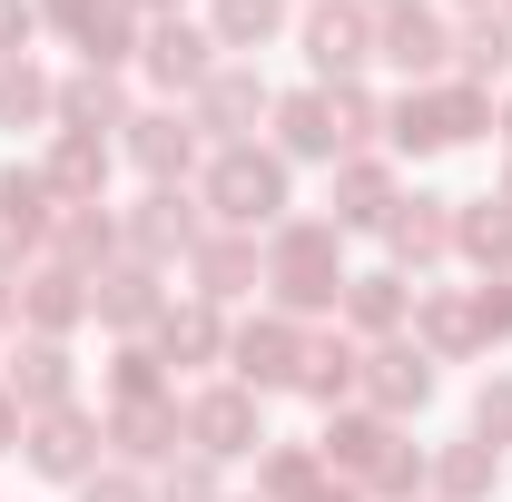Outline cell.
<instances>
[{
  "mask_svg": "<svg viewBox=\"0 0 512 502\" xmlns=\"http://www.w3.org/2000/svg\"><path fill=\"white\" fill-rule=\"evenodd\" d=\"M266 296H276V315H335L345 306V237L325 217L266 227Z\"/></svg>",
  "mask_w": 512,
  "mask_h": 502,
  "instance_id": "6da1fadb",
  "label": "cell"
},
{
  "mask_svg": "<svg viewBox=\"0 0 512 502\" xmlns=\"http://www.w3.org/2000/svg\"><path fill=\"white\" fill-rule=\"evenodd\" d=\"M316 453H325V473L355 483L365 502H414V493H424V453L394 434L384 414H335Z\"/></svg>",
  "mask_w": 512,
  "mask_h": 502,
  "instance_id": "7a4b0ae2",
  "label": "cell"
},
{
  "mask_svg": "<svg viewBox=\"0 0 512 502\" xmlns=\"http://www.w3.org/2000/svg\"><path fill=\"white\" fill-rule=\"evenodd\" d=\"M483 128H493V89H473V79H434V89L384 99V138L404 158H444V148L483 138Z\"/></svg>",
  "mask_w": 512,
  "mask_h": 502,
  "instance_id": "3957f363",
  "label": "cell"
},
{
  "mask_svg": "<svg viewBox=\"0 0 512 502\" xmlns=\"http://www.w3.org/2000/svg\"><path fill=\"white\" fill-rule=\"evenodd\" d=\"M286 207H296V188H286V158H276V148H217V158H207V217H217V227H286Z\"/></svg>",
  "mask_w": 512,
  "mask_h": 502,
  "instance_id": "277c9868",
  "label": "cell"
},
{
  "mask_svg": "<svg viewBox=\"0 0 512 502\" xmlns=\"http://www.w3.org/2000/svg\"><path fill=\"white\" fill-rule=\"evenodd\" d=\"M197 237H207V207H197L188 188H148L119 217V256H138V266H188Z\"/></svg>",
  "mask_w": 512,
  "mask_h": 502,
  "instance_id": "5b68a950",
  "label": "cell"
},
{
  "mask_svg": "<svg viewBox=\"0 0 512 502\" xmlns=\"http://www.w3.org/2000/svg\"><path fill=\"white\" fill-rule=\"evenodd\" d=\"M296 365H306V325H296V315H247V325H227V384L276 394V384H296Z\"/></svg>",
  "mask_w": 512,
  "mask_h": 502,
  "instance_id": "8992f818",
  "label": "cell"
},
{
  "mask_svg": "<svg viewBox=\"0 0 512 502\" xmlns=\"http://www.w3.org/2000/svg\"><path fill=\"white\" fill-rule=\"evenodd\" d=\"M355 394H365V414L404 424V414H424V404H434V355H424L414 335H384V345H365V375H355Z\"/></svg>",
  "mask_w": 512,
  "mask_h": 502,
  "instance_id": "52a82bcc",
  "label": "cell"
},
{
  "mask_svg": "<svg viewBox=\"0 0 512 502\" xmlns=\"http://www.w3.org/2000/svg\"><path fill=\"white\" fill-rule=\"evenodd\" d=\"M40 30H60L89 69H128L138 60V10H128V0H40Z\"/></svg>",
  "mask_w": 512,
  "mask_h": 502,
  "instance_id": "ba28073f",
  "label": "cell"
},
{
  "mask_svg": "<svg viewBox=\"0 0 512 502\" xmlns=\"http://www.w3.org/2000/svg\"><path fill=\"white\" fill-rule=\"evenodd\" d=\"M99 443H109V424H99L89 404H50V414H30L20 453H30V473H50V483H89V473H99Z\"/></svg>",
  "mask_w": 512,
  "mask_h": 502,
  "instance_id": "9c48e42d",
  "label": "cell"
},
{
  "mask_svg": "<svg viewBox=\"0 0 512 502\" xmlns=\"http://www.w3.org/2000/svg\"><path fill=\"white\" fill-rule=\"evenodd\" d=\"M188 453H207V463L266 453V404H256L247 384H207V394H188Z\"/></svg>",
  "mask_w": 512,
  "mask_h": 502,
  "instance_id": "30bf717a",
  "label": "cell"
},
{
  "mask_svg": "<svg viewBox=\"0 0 512 502\" xmlns=\"http://www.w3.org/2000/svg\"><path fill=\"white\" fill-rule=\"evenodd\" d=\"M276 109V89L256 79L247 60H217L207 69V89L188 99V119H197V138H217V148H247V128Z\"/></svg>",
  "mask_w": 512,
  "mask_h": 502,
  "instance_id": "8fae6325",
  "label": "cell"
},
{
  "mask_svg": "<svg viewBox=\"0 0 512 502\" xmlns=\"http://www.w3.org/2000/svg\"><path fill=\"white\" fill-rule=\"evenodd\" d=\"M375 10L384 0H316V10H306V60H316L325 89L375 60Z\"/></svg>",
  "mask_w": 512,
  "mask_h": 502,
  "instance_id": "7c38bea8",
  "label": "cell"
},
{
  "mask_svg": "<svg viewBox=\"0 0 512 502\" xmlns=\"http://www.w3.org/2000/svg\"><path fill=\"white\" fill-rule=\"evenodd\" d=\"M375 60L414 69V79H444V60H453V20L434 10V0H384V10H375Z\"/></svg>",
  "mask_w": 512,
  "mask_h": 502,
  "instance_id": "4fadbf2b",
  "label": "cell"
},
{
  "mask_svg": "<svg viewBox=\"0 0 512 502\" xmlns=\"http://www.w3.org/2000/svg\"><path fill=\"white\" fill-rule=\"evenodd\" d=\"M119 148L148 168V188H188V168H197V119H188V109H138V119L119 128Z\"/></svg>",
  "mask_w": 512,
  "mask_h": 502,
  "instance_id": "5bb4252c",
  "label": "cell"
},
{
  "mask_svg": "<svg viewBox=\"0 0 512 502\" xmlns=\"http://www.w3.org/2000/svg\"><path fill=\"white\" fill-rule=\"evenodd\" d=\"M384 256H394V276H424V266H444L453 256V197H394V217H384Z\"/></svg>",
  "mask_w": 512,
  "mask_h": 502,
  "instance_id": "9a60e30c",
  "label": "cell"
},
{
  "mask_svg": "<svg viewBox=\"0 0 512 502\" xmlns=\"http://www.w3.org/2000/svg\"><path fill=\"white\" fill-rule=\"evenodd\" d=\"M138 69H148L168 99H178V89L197 99V89H207V69H217V40H207L197 20H148V30H138Z\"/></svg>",
  "mask_w": 512,
  "mask_h": 502,
  "instance_id": "2e32d148",
  "label": "cell"
},
{
  "mask_svg": "<svg viewBox=\"0 0 512 502\" xmlns=\"http://www.w3.org/2000/svg\"><path fill=\"white\" fill-rule=\"evenodd\" d=\"M109 443H119L128 463H178L188 404H178V394H128V404H109Z\"/></svg>",
  "mask_w": 512,
  "mask_h": 502,
  "instance_id": "e0dca14e",
  "label": "cell"
},
{
  "mask_svg": "<svg viewBox=\"0 0 512 502\" xmlns=\"http://www.w3.org/2000/svg\"><path fill=\"white\" fill-rule=\"evenodd\" d=\"M394 158H375V148H355V158H335V197H325V227L345 237V227H384L394 217Z\"/></svg>",
  "mask_w": 512,
  "mask_h": 502,
  "instance_id": "ac0fdd59",
  "label": "cell"
},
{
  "mask_svg": "<svg viewBox=\"0 0 512 502\" xmlns=\"http://www.w3.org/2000/svg\"><path fill=\"white\" fill-rule=\"evenodd\" d=\"M188 276H197V296H207V306H237L247 286H266V247H256L247 227H207L197 256H188Z\"/></svg>",
  "mask_w": 512,
  "mask_h": 502,
  "instance_id": "d6986e66",
  "label": "cell"
},
{
  "mask_svg": "<svg viewBox=\"0 0 512 502\" xmlns=\"http://www.w3.org/2000/svg\"><path fill=\"white\" fill-rule=\"evenodd\" d=\"M89 315H99V325H119V335H158V315H168L158 266H138V256L99 266V276H89Z\"/></svg>",
  "mask_w": 512,
  "mask_h": 502,
  "instance_id": "ffe728a7",
  "label": "cell"
},
{
  "mask_svg": "<svg viewBox=\"0 0 512 502\" xmlns=\"http://www.w3.org/2000/svg\"><path fill=\"white\" fill-rule=\"evenodd\" d=\"M40 188H50V207H109V138H79V128H60L50 138V158H40Z\"/></svg>",
  "mask_w": 512,
  "mask_h": 502,
  "instance_id": "44dd1931",
  "label": "cell"
},
{
  "mask_svg": "<svg viewBox=\"0 0 512 502\" xmlns=\"http://www.w3.org/2000/svg\"><path fill=\"white\" fill-rule=\"evenodd\" d=\"M414 345H424L434 365H463V355L483 345V325H473V286H414Z\"/></svg>",
  "mask_w": 512,
  "mask_h": 502,
  "instance_id": "7402d4cb",
  "label": "cell"
},
{
  "mask_svg": "<svg viewBox=\"0 0 512 502\" xmlns=\"http://www.w3.org/2000/svg\"><path fill=\"white\" fill-rule=\"evenodd\" d=\"M0 384H10V394H20V414H50V404H79V394H69V345L60 335H20V345H10V365H0Z\"/></svg>",
  "mask_w": 512,
  "mask_h": 502,
  "instance_id": "603a6c76",
  "label": "cell"
},
{
  "mask_svg": "<svg viewBox=\"0 0 512 502\" xmlns=\"http://www.w3.org/2000/svg\"><path fill=\"white\" fill-rule=\"evenodd\" d=\"M128 119H138V109H128V79H119V69H89V60H79L60 79V128L109 138V128H128Z\"/></svg>",
  "mask_w": 512,
  "mask_h": 502,
  "instance_id": "cb8c5ba5",
  "label": "cell"
},
{
  "mask_svg": "<svg viewBox=\"0 0 512 502\" xmlns=\"http://www.w3.org/2000/svg\"><path fill=\"white\" fill-rule=\"evenodd\" d=\"M30 247H50V188H40V168H0V276Z\"/></svg>",
  "mask_w": 512,
  "mask_h": 502,
  "instance_id": "d4e9b609",
  "label": "cell"
},
{
  "mask_svg": "<svg viewBox=\"0 0 512 502\" xmlns=\"http://www.w3.org/2000/svg\"><path fill=\"white\" fill-rule=\"evenodd\" d=\"M266 119H276V158H286V168H296V158H345V138H335V99H325V89H286Z\"/></svg>",
  "mask_w": 512,
  "mask_h": 502,
  "instance_id": "484cf974",
  "label": "cell"
},
{
  "mask_svg": "<svg viewBox=\"0 0 512 502\" xmlns=\"http://www.w3.org/2000/svg\"><path fill=\"white\" fill-rule=\"evenodd\" d=\"M50 266H69V276L119 266V217L109 207H50Z\"/></svg>",
  "mask_w": 512,
  "mask_h": 502,
  "instance_id": "4316f807",
  "label": "cell"
},
{
  "mask_svg": "<svg viewBox=\"0 0 512 502\" xmlns=\"http://www.w3.org/2000/svg\"><path fill=\"white\" fill-rule=\"evenodd\" d=\"M79 315H89V276H69V266H30L20 276V335H60L69 345Z\"/></svg>",
  "mask_w": 512,
  "mask_h": 502,
  "instance_id": "83f0119b",
  "label": "cell"
},
{
  "mask_svg": "<svg viewBox=\"0 0 512 502\" xmlns=\"http://www.w3.org/2000/svg\"><path fill=\"white\" fill-rule=\"evenodd\" d=\"M345 335H365V345H384V335H404V315H414V286L394 276V266H375V276H345Z\"/></svg>",
  "mask_w": 512,
  "mask_h": 502,
  "instance_id": "f1b7e54d",
  "label": "cell"
},
{
  "mask_svg": "<svg viewBox=\"0 0 512 502\" xmlns=\"http://www.w3.org/2000/svg\"><path fill=\"white\" fill-rule=\"evenodd\" d=\"M168 365H227V315L207 306V296H188V306L158 315V335H148Z\"/></svg>",
  "mask_w": 512,
  "mask_h": 502,
  "instance_id": "f546056e",
  "label": "cell"
},
{
  "mask_svg": "<svg viewBox=\"0 0 512 502\" xmlns=\"http://www.w3.org/2000/svg\"><path fill=\"white\" fill-rule=\"evenodd\" d=\"M355 375H365V345L355 335H306V365H296V394L306 404H355Z\"/></svg>",
  "mask_w": 512,
  "mask_h": 502,
  "instance_id": "4dcf8cb0",
  "label": "cell"
},
{
  "mask_svg": "<svg viewBox=\"0 0 512 502\" xmlns=\"http://www.w3.org/2000/svg\"><path fill=\"white\" fill-rule=\"evenodd\" d=\"M453 256H473L483 276L512 266V207L503 197H453Z\"/></svg>",
  "mask_w": 512,
  "mask_h": 502,
  "instance_id": "1f68e13d",
  "label": "cell"
},
{
  "mask_svg": "<svg viewBox=\"0 0 512 502\" xmlns=\"http://www.w3.org/2000/svg\"><path fill=\"white\" fill-rule=\"evenodd\" d=\"M424 483H434V502H493V483H503V453L493 443H444L434 463H424Z\"/></svg>",
  "mask_w": 512,
  "mask_h": 502,
  "instance_id": "d6a6232c",
  "label": "cell"
},
{
  "mask_svg": "<svg viewBox=\"0 0 512 502\" xmlns=\"http://www.w3.org/2000/svg\"><path fill=\"white\" fill-rule=\"evenodd\" d=\"M335 473H325V453L316 443H266L256 453V502H316Z\"/></svg>",
  "mask_w": 512,
  "mask_h": 502,
  "instance_id": "836d02e7",
  "label": "cell"
},
{
  "mask_svg": "<svg viewBox=\"0 0 512 502\" xmlns=\"http://www.w3.org/2000/svg\"><path fill=\"white\" fill-rule=\"evenodd\" d=\"M453 69H463L473 89H483V79H503V69H512V10L483 0L473 20H453Z\"/></svg>",
  "mask_w": 512,
  "mask_h": 502,
  "instance_id": "e575fe53",
  "label": "cell"
},
{
  "mask_svg": "<svg viewBox=\"0 0 512 502\" xmlns=\"http://www.w3.org/2000/svg\"><path fill=\"white\" fill-rule=\"evenodd\" d=\"M40 119H60V79L30 60H0V128H40Z\"/></svg>",
  "mask_w": 512,
  "mask_h": 502,
  "instance_id": "d590c367",
  "label": "cell"
},
{
  "mask_svg": "<svg viewBox=\"0 0 512 502\" xmlns=\"http://www.w3.org/2000/svg\"><path fill=\"white\" fill-rule=\"evenodd\" d=\"M276 30H286V0H217L207 10V40L217 50H266Z\"/></svg>",
  "mask_w": 512,
  "mask_h": 502,
  "instance_id": "8d00e7d4",
  "label": "cell"
},
{
  "mask_svg": "<svg viewBox=\"0 0 512 502\" xmlns=\"http://www.w3.org/2000/svg\"><path fill=\"white\" fill-rule=\"evenodd\" d=\"M128 394H168V355H158V345H138V335L109 355V404H128Z\"/></svg>",
  "mask_w": 512,
  "mask_h": 502,
  "instance_id": "74e56055",
  "label": "cell"
},
{
  "mask_svg": "<svg viewBox=\"0 0 512 502\" xmlns=\"http://www.w3.org/2000/svg\"><path fill=\"white\" fill-rule=\"evenodd\" d=\"M148 493H158V502H227V493H217V463H207V453H178V463H168Z\"/></svg>",
  "mask_w": 512,
  "mask_h": 502,
  "instance_id": "f35d334b",
  "label": "cell"
},
{
  "mask_svg": "<svg viewBox=\"0 0 512 502\" xmlns=\"http://www.w3.org/2000/svg\"><path fill=\"white\" fill-rule=\"evenodd\" d=\"M473 443H493V453L512 443V375H493L483 394H473Z\"/></svg>",
  "mask_w": 512,
  "mask_h": 502,
  "instance_id": "ab89813d",
  "label": "cell"
},
{
  "mask_svg": "<svg viewBox=\"0 0 512 502\" xmlns=\"http://www.w3.org/2000/svg\"><path fill=\"white\" fill-rule=\"evenodd\" d=\"M473 325H483V345L512 335V276H483V286H473Z\"/></svg>",
  "mask_w": 512,
  "mask_h": 502,
  "instance_id": "60d3db41",
  "label": "cell"
},
{
  "mask_svg": "<svg viewBox=\"0 0 512 502\" xmlns=\"http://www.w3.org/2000/svg\"><path fill=\"white\" fill-rule=\"evenodd\" d=\"M40 40V0H0V60H30Z\"/></svg>",
  "mask_w": 512,
  "mask_h": 502,
  "instance_id": "b9f144b4",
  "label": "cell"
},
{
  "mask_svg": "<svg viewBox=\"0 0 512 502\" xmlns=\"http://www.w3.org/2000/svg\"><path fill=\"white\" fill-rule=\"evenodd\" d=\"M69 493H79V502H158L138 473H89V483H69Z\"/></svg>",
  "mask_w": 512,
  "mask_h": 502,
  "instance_id": "7bdbcfd3",
  "label": "cell"
},
{
  "mask_svg": "<svg viewBox=\"0 0 512 502\" xmlns=\"http://www.w3.org/2000/svg\"><path fill=\"white\" fill-rule=\"evenodd\" d=\"M30 434V414H20V394H10V384H0V453H10V443Z\"/></svg>",
  "mask_w": 512,
  "mask_h": 502,
  "instance_id": "ee69618b",
  "label": "cell"
},
{
  "mask_svg": "<svg viewBox=\"0 0 512 502\" xmlns=\"http://www.w3.org/2000/svg\"><path fill=\"white\" fill-rule=\"evenodd\" d=\"M0 325H20V286L10 276H0Z\"/></svg>",
  "mask_w": 512,
  "mask_h": 502,
  "instance_id": "f6af8a7d",
  "label": "cell"
},
{
  "mask_svg": "<svg viewBox=\"0 0 512 502\" xmlns=\"http://www.w3.org/2000/svg\"><path fill=\"white\" fill-rule=\"evenodd\" d=\"M128 10H148V20H178V0H128Z\"/></svg>",
  "mask_w": 512,
  "mask_h": 502,
  "instance_id": "bcb514c9",
  "label": "cell"
},
{
  "mask_svg": "<svg viewBox=\"0 0 512 502\" xmlns=\"http://www.w3.org/2000/svg\"><path fill=\"white\" fill-rule=\"evenodd\" d=\"M316 502H365V493H355V483H325V493Z\"/></svg>",
  "mask_w": 512,
  "mask_h": 502,
  "instance_id": "7dc6e473",
  "label": "cell"
},
{
  "mask_svg": "<svg viewBox=\"0 0 512 502\" xmlns=\"http://www.w3.org/2000/svg\"><path fill=\"white\" fill-rule=\"evenodd\" d=\"M493 128H503V148H512V99H503V109H493Z\"/></svg>",
  "mask_w": 512,
  "mask_h": 502,
  "instance_id": "c3c4849f",
  "label": "cell"
},
{
  "mask_svg": "<svg viewBox=\"0 0 512 502\" xmlns=\"http://www.w3.org/2000/svg\"><path fill=\"white\" fill-rule=\"evenodd\" d=\"M503 207H512V178H503Z\"/></svg>",
  "mask_w": 512,
  "mask_h": 502,
  "instance_id": "681fc988",
  "label": "cell"
},
{
  "mask_svg": "<svg viewBox=\"0 0 512 502\" xmlns=\"http://www.w3.org/2000/svg\"><path fill=\"white\" fill-rule=\"evenodd\" d=\"M473 10H483V0H473Z\"/></svg>",
  "mask_w": 512,
  "mask_h": 502,
  "instance_id": "f907efd6",
  "label": "cell"
}]
</instances>
